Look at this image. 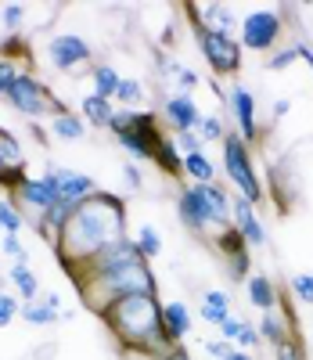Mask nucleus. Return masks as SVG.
Returning a JSON list of instances; mask_svg holds the SVG:
<instances>
[{
  "mask_svg": "<svg viewBox=\"0 0 313 360\" xmlns=\"http://www.w3.org/2000/svg\"><path fill=\"white\" fill-rule=\"evenodd\" d=\"M8 169V162H4V155H0V173H4Z\"/></svg>",
  "mask_w": 313,
  "mask_h": 360,
  "instance_id": "nucleus-52",
  "label": "nucleus"
},
{
  "mask_svg": "<svg viewBox=\"0 0 313 360\" xmlns=\"http://www.w3.org/2000/svg\"><path fill=\"white\" fill-rule=\"evenodd\" d=\"M260 335H263V342H270V346H281V342L295 339V321H292V314L281 310V307L267 310V314L260 317Z\"/></svg>",
  "mask_w": 313,
  "mask_h": 360,
  "instance_id": "nucleus-17",
  "label": "nucleus"
},
{
  "mask_svg": "<svg viewBox=\"0 0 313 360\" xmlns=\"http://www.w3.org/2000/svg\"><path fill=\"white\" fill-rule=\"evenodd\" d=\"M122 360H159L155 353H122Z\"/></svg>",
  "mask_w": 313,
  "mask_h": 360,
  "instance_id": "nucleus-51",
  "label": "nucleus"
},
{
  "mask_svg": "<svg viewBox=\"0 0 313 360\" xmlns=\"http://www.w3.org/2000/svg\"><path fill=\"white\" fill-rule=\"evenodd\" d=\"M51 176H54V184H58V205H65L69 213L76 205H83L90 195H98V184H94V176L90 173H79V169H69V166H47Z\"/></svg>",
  "mask_w": 313,
  "mask_h": 360,
  "instance_id": "nucleus-11",
  "label": "nucleus"
},
{
  "mask_svg": "<svg viewBox=\"0 0 313 360\" xmlns=\"http://www.w3.org/2000/svg\"><path fill=\"white\" fill-rule=\"evenodd\" d=\"M122 238H130L127 234V205H122L119 195L98 191L83 205L72 209V217L65 220L61 234L54 238V256H58L61 270L72 274L79 263L98 256L112 242H122Z\"/></svg>",
  "mask_w": 313,
  "mask_h": 360,
  "instance_id": "nucleus-1",
  "label": "nucleus"
},
{
  "mask_svg": "<svg viewBox=\"0 0 313 360\" xmlns=\"http://www.w3.org/2000/svg\"><path fill=\"white\" fill-rule=\"evenodd\" d=\"M90 79H94V94H98V98H105V101H115L119 86H122V76L115 72V65H108V62L94 65Z\"/></svg>",
  "mask_w": 313,
  "mask_h": 360,
  "instance_id": "nucleus-23",
  "label": "nucleus"
},
{
  "mask_svg": "<svg viewBox=\"0 0 313 360\" xmlns=\"http://www.w3.org/2000/svg\"><path fill=\"white\" fill-rule=\"evenodd\" d=\"M245 292H248V303H253L260 314H267V310H274L281 303V292H277V285L267 274H253L245 281Z\"/></svg>",
  "mask_w": 313,
  "mask_h": 360,
  "instance_id": "nucleus-19",
  "label": "nucleus"
},
{
  "mask_svg": "<svg viewBox=\"0 0 313 360\" xmlns=\"http://www.w3.org/2000/svg\"><path fill=\"white\" fill-rule=\"evenodd\" d=\"M198 317H202L205 324H216V328H220V324L231 317V310H220V307H209V303H202V307H198Z\"/></svg>",
  "mask_w": 313,
  "mask_h": 360,
  "instance_id": "nucleus-40",
  "label": "nucleus"
},
{
  "mask_svg": "<svg viewBox=\"0 0 313 360\" xmlns=\"http://www.w3.org/2000/svg\"><path fill=\"white\" fill-rule=\"evenodd\" d=\"M238 44L241 51H274L281 33H285V15L281 11H248L241 18V29H238Z\"/></svg>",
  "mask_w": 313,
  "mask_h": 360,
  "instance_id": "nucleus-7",
  "label": "nucleus"
},
{
  "mask_svg": "<svg viewBox=\"0 0 313 360\" xmlns=\"http://www.w3.org/2000/svg\"><path fill=\"white\" fill-rule=\"evenodd\" d=\"M202 141H224L227 137V130H224V119L220 115H202V123H198V130H195Z\"/></svg>",
  "mask_w": 313,
  "mask_h": 360,
  "instance_id": "nucleus-31",
  "label": "nucleus"
},
{
  "mask_svg": "<svg viewBox=\"0 0 313 360\" xmlns=\"http://www.w3.org/2000/svg\"><path fill=\"white\" fill-rule=\"evenodd\" d=\"M224 148V169H227V180L238 188V195L248 202V205H260L267 198V188L256 173V159H253V148H248L238 130H227V137L220 141Z\"/></svg>",
  "mask_w": 313,
  "mask_h": 360,
  "instance_id": "nucleus-4",
  "label": "nucleus"
},
{
  "mask_svg": "<svg viewBox=\"0 0 313 360\" xmlns=\"http://www.w3.org/2000/svg\"><path fill=\"white\" fill-rule=\"evenodd\" d=\"M115 101H122V105H137V101H144V83H141V79H127V76H122V86H119Z\"/></svg>",
  "mask_w": 313,
  "mask_h": 360,
  "instance_id": "nucleus-33",
  "label": "nucleus"
},
{
  "mask_svg": "<svg viewBox=\"0 0 313 360\" xmlns=\"http://www.w3.org/2000/svg\"><path fill=\"white\" fill-rule=\"evenodd\" d=\"M90 54L94 51H90V44L79 33H54L47 40V62L58 72H76L79 65L90 62Z\"/></svg>",
  "mask_w": 313,
  "mask_h": 360,
  "instance_id": "nucleus-9",
  "label": "nucleus"
},
{
  "mask_svg": "<svg viewBox=\"0 0 313 360\" xmlns=\"http://www.w3.org/2000/svg\"><path fill=\"white\" fill-rule=\"evenodd\" d=\"M231 349H234V342H227V339H209V342H205V353L216 356V360H224Z\"/></svg>",
  "mask_w": 313,
  "mask_h": 360,
  "instance_id": "nucleus-44",
  "label": "nucleus"
},
{
  "mask_svg": "<svg viewBox=\"0 0 313 360\" xmlns=\"http://www.w3.org/2000/svg\"><path fill=\"white\" fill-rule=\"evenodd\" d=\"M231 217H234V231L248 242V249H263L267 245V227L256 213V205H248L241 195H234V205H231Z\"/></svg>",
  "mask_w": 313,
  "mask_h": 360,
  "instance_id": "nucleus-15",
  "label": "nucleus"
},
{
  "mask_svg": "<svg viewBox=\"0 0 313 360\" xmlns=\"http://www.w3.org/2000/svg\"><path fill=\"white\" fill-rule=\"evenodd\" d=\"M83 307L94 310V314H105L112 303H119V299L127 295H141V292H159V281H155V270L148 259H134L127 266H115L108 270V274H98V278H87L76 285Z\"/></svg>",
  "mask_w": 313,
  "mask_h": 360,
  "instance_id": "nucleus-3",
  "label": "nucleus"
},
{
  "mask_svg": "<svg viewBox=\"0 0 313 360\" xmlns=\"http://www.w3.org/2000/svg\"><path fill=\"white\" fill-rule=\"evenodd\" d=\"M241 328H245V321L241 317H227L224 324H220V339H227V342H238V335H241Z\"/></svg>",
  "mask_w": 313,
  "mask_h": 360,
  "instance_id": "nucleus-42",
  "label": "nucleus"
},
{
  "mask_svg": "<svg viewBox=\"0 0 313 360\" xmlns=\"http://www.w3.org/2000/svg\"><path fill=\"white\" fill-rule=\"evenodd\" d=\"M260 342H263V335H260V328L245 321V328H241V335H238L234 349H245V353H253V349H260Z\"/></svg>",
  "mask_w": 313,
  "mask_h": 360,
  "instance_id": "nucleus-35",
  "label": "nucleus"
},
{
  "mask_svg": "<svg viewBox=\"0 0 313 360\" xmlns=\"http://www.w3.org/2000/svg\"><path fill=\"white\" fill-rule=\"evenodd\" d=\"M18 317H22L25 324H37V328H51V324H58V321H61V314H58V310H51V307H44L40 299H33V303H22Z\"/></svg>",
  "mask_w": 313,
  "mask_h": 360,
  "instance_id": "nucleus-26",
  "label": "nucleus"
},
{
  "mask_svg": "<svg viewBox=\"0 0 313 360\" xmlns=\"http://www.w3.org/2000/svg\"><path fill=\"white\" fill-rule=\"evenodd\" d=\"M25 227V209L8 195V198H0V231L4 234H22Z\"/></svg>",
  "mask_w": 313,
  "mask_h": 360,
  "instance_id": "nucleus-25",
  "label": "nucleus"
},
{
  "mask_svg": "<svg viewBox=\"0 0 313 360\" xmlns=\"http://www.w3.org/2000/svg\"><path fill=\"white\" fill-rule=\"evenodd\" d=\"M288 108H292V101H288V98H281V101H274V119H281V115H288Z\"/></svg>",
  "mask_w": 313,
  "mask_h": 360,
  "instance_id": "nucleus-49",
  "label": "nucleus"
},
{
  "mask_svg": "<svg viewBox=\"0 0 313 360\" xmlns=\"http://www.w3.org/2000/svg\"><path fill=\"white\" fill-rule=\"evenodd\" d=\"M0 25H4L11 37H18V29L25 25V8L22 4H4L0 8Z\"/></svg>",
  "mask_w": 313,
  "mask_h": 360,
  "instance_id": "nucleus-30",
  "label": "nucleus"
},
{
  "mask_svg": "<svg viewBox=\"0 0 313 360\" xmlns=\"http://www.w3.org/2000/svg\"><path fill=\"white\" fill-rule=\"evenodd\" d=\"M8 281L15 285V295L22 299V303H33V299H40V278H37V270H33V266H18V263H11Z\"/></svg>",
  "mask_w": 313,
  "mask_h": 360,
  "instance_id": "nucleus-21",
  "label": "nucleus"
},
{
  "mask_svg": "<svg viewBox=\"0 0 313 360\" xmlns=\"http://www.w3.org/2000/svg\"><path fill=\"white\" fill-rule=\"evenodd\" d=\"M134 259H144V256L137 252V242H134V238H122V242H112V245H105L98 256H90L87 263H79L69 278H72V285H79V281H87V278L108 274V270L127 266V263H134Z\"/></svg>",
  "mask_w": 313,
  "mask_h": 360,
  "instance_id": "nucleus-8",
  "label": "nucleus"
},
{
  "mask_svg": "<svg viewBox=\"0 0 313 360\" xmlns=\"http://www.w3.org/2000/svg\"><path fill=\"white\" fill-rule=\"evenodd\" d=\"M216 249H220V256H224V266H227V278L231 281H241L245 285L248 278H253V249H248V242L234 227L216 234Z\"/></svg>",
  "mask_w": 313,
  "mask_h": 360,
  "instance_id": "nucleus-10",
  "label": "nucleus"
},
{
  "mask_svg": "<svg viewBox=\"0 0 313 360\" xmlns=\"http://www.w3.org/2000/svg\"><path fill=\"white\" fill-rule=\"evenodd\" d=\"M11 198H15L22 209H33L37 217H44L47 209L58 205V184H54L51 169H44V176H25L22 188H18Z\"/></svg>",
  "mask_w": 313,
  "mask_h": 360,
  "instance_id": "nucleus-14",
  "label": "nucleus"
},
{
  "mask_svg": "<svg viewBox=\"0 0 313 360\" xmlns=\"http://www.w3.org/2000/svg\"><path fill=\"white\" fill-rule=\"evenodd\" d=\"M159 360H195V356H191V353H187L184 346H173V349H170V353H162Z\"/></svg>",
  "mask_w": 313,
  "mask_h": 360,
  "instance_id": "nucleus-47",
  "label": "nucleus"
},
{
  "mask_svg": "<svg viewBox=\"0 0 313 360\" xmlns=\"http://www.w3.org/2000/svg\"><path fill=\"white\" fill-rule=\"evenodd\" d=\"M202 303L220 307V310H231V292H227V288H209V292L202 295Z\"/></svg>",
  "mask_w": 313,
  "mask_h": 360,
  "instance_id": "nucleus-41",
  "label": "nucleus"
},
{
  "mask_svg": "<svg viewBox=\"0 0 313 360\" xmlns=\"http://www.w3.org/2000/svg\"><path fill=\"white\" fill-rule=\"evenodd\" d=\"M0 292H4V274H0Z\"/></svg>",
  "mask_w": 313,
  "mask_h": 360,
  "instance_id": "nucleus-53",
  "label": "nucleus"
},
{
  "mask_svg": "<svg viewBox=\"0 0 313 360\" xmlns=\"http://www.w3.org/2000/svg\"><path fill=\"white\" fill-rule=\"evenodd\" d=\"M177 83L184 86V94H187V90H195V86L202 83V76H198L195 69H180V72H177Z\"/></svg>",
  "mask_w": 313,
  "mask_h": 360,
  "instance_id": "nucleus-45",
  "label": "nucleus"
},
{
  "mask_svg": "<svg viewBox=\"0 0 313 360\" xmlns=\"http://www.w3.org/2000/svg\"><path fill=\"white\" fill-rule=\"evenodd\" d=\"M40 303H44V307H51V310H58V314H61V295H54V292H47V295H40Z\"/></svg>",
  "mask_w": 313,
  "mask_h": 360,
  "instance_id": "nucleus-48",
  "label": "nucleus"
},
{
  "mask_svg": "<svg viewBox=\"0 0 313 360\" xmlns=\"http://www.w3.org/2000/svg\"><path fill=\"white\" fill-rule=\"evenodd\" d=\"M177 217H180V224L187 227V231H209L216 220H212V209H209V198H205V191H202V184H187V188H180V195H177Z\"/></svg>",
  "mask_w": 313,
  "mask_h": 360,
  "instance_id": "nucleus-13",
  "label": "nucleus"
},
{
  "mask_svg": "<svg viewBox=\"0 0 313 360\" xmlns=\"http://www.w3.org/2000/svg\"><path fill=\"white\" fill-rule=\"evenodd\" d=\"M122 176H127V184H130L134 191H144V173H141L137 162H127V166H122Z\"/></svg>",
  "mask_w": 313,
  "mask_h": 360,
  "instance_id": "nucleus-43",
  "label": "nucleus"
},
{
  "mask_svg": "<svg viewBox=\"0 0 313 360\" xmlns=\"http://www.w3.org/2000/svg\"><path fill=\"white\" fill-rule=\"evenodd\" d=\"M79 108H83V112H79L83 123H87V127H98V130H112V119H115V112H119V108H112V101L98 98L94 90L79 101Z\"/></svg>",
  "mask_w": 313,
  "mask_h": 360,
  "instance_id": "nucleus-20",
  "label": "nucleus"
},
{
  "mask_svg": "<svg viewBox=\"0 0 313 360\" xmlns=\"http://www.w3.org/2000/svg\"><path fill=\"white\" fill-rule=\"evenodd\" d=\"M0 155H4V162H8V166H22V162H25L22 144H18V137H15L8 127H0Z\"/></svg>",
  "mask_w": 313,
  "mask_h": 360,
  "instance_id": "nucleus-28",
  "label": "nucleus"
},
{
  "mask_svg": "<svg viewBox=\"0 0 313 360\" xmlns=\"http://www.w3.org/2000/svg\"><path fill=\"white\" fill-rule=\"evenodd\" d=\"M101 321L108 324V332L119 346V353H155L162 356L173 349L166 324H162V303L159 292H141V295H127L112 303Z\"/></svg>",
  "mask_w": 313,
  "mask_h": 360,
  "instance_id": "nucleus-2",
  "label": "nucleus"
},
{
  "mask_svg": "<svg viewBox=\"0 0 313 360\" xmlns=\"http://www.w3.org/2000/svg\"><path fill=\"white\" fill-rule=\"evenodd\" d=\"M162 324H166L170 342L180 346L187 335H191V310H187V303H180V299H170V303H162Z\"/></svg>",
  "mask_w": 313,
  "mask_h": 360,
  "instance_id": "nucleus-18",
  "label": "nucleus"
},
{
  "mask_svg": "<svg viewBox=\"0 0 313 360\" xmlns=\"http://www.w3.org/2000/svg\"><path fill=\"white\" fill-rule=\"evenodd\" d=\"M173 144H177V152H184V155H191V152H205V141H202L195 130L177 134V137H173Z\"/></svg>",
  "mask_w": 313,
  "mask_h": 360,
  "instance_id": "nucleus-36",
  "label": "nucleus"
},
{
  "mask_svg": "<svg viewBox=\"0 0 313 360\" xmlns=\"http://www.w3.org/2000/svg\"><path fill=\"white\" fill-rule=\"evenodd\" d=\"M134 242H137V252L151 263L155 256H162V234L155 231L151 224H141L137 227V234H134Z\"/></svg>",
  "mask_w": 313,
  "mask_h": 360,
  "instance_id": "nucleus-27",
  "label": "nucleus"
},
{
  "mask_svg": "<svg viewBox=\"0 0 313 360\" xmlns=\"http://www.w3.org/2000/svg\"><path fill=\"white\" fill-rule=\"evenodd\" d=\"M274 360H306V349H302L299 335L288 339V342H281V346H274Z\"/></svg>",
  "mask_w": 313,
  "mask_h": 360,
  "instance_id": "nucleus-37",
  "label": "nucleus"
},
{
  "mask_svg": "<svg viewBox=\"0 0 313 360\" xmlns=\"http://www.w3.org/2000/svg\"><path fill=\"white\" fill-rule=\"evenodd\" d=\"M18 310H22V299L4 288V292H0V328L15 324V321H18Z\"/></svg>",
  "mask_w": 313,
  "mask_h": 360,
  "instance_id": "nucleus-29",
  "label": "nucleus"
},
{
  "mask_svg": "<svg viewBox=\"0 0 313 360\" xmlns=\"http://www.w3.org/2000/svg\"><path fill=\"white\" fill-rule=\"evenodd\" d=\"M292 292L302 307H313V274H295L292 278Z\"/></svg>",
  "mask_w": 313,
  "mask_h": 360,
  "instance_id": "nucleus-34",
  "label": "nucleus"
},
{
  "mask_svg": "<svg viewBox=\"0 0 313 360\" xmlns=\"http://www.w3.org/2000/svg\"><path fill=\"white\" fill-rule=\"evenodd\" d=\"M295 62H299V47H285V51H277V54H270V62H267V69L281 72V69H288V65H295Z\"/></svg>",
  "mask_w": 313,
  "mask_h": 360,
  "instance_id": "nucleus-38",
  "label": "nucleus"
},
{
  "mask_svg": "<svg viewBox=\"0 0 313 360\" xmlns=\"http://www.w3.org/2000/svg\"><path fill=\"white\" fill-rule=\"evenodd\" d=\"M224 360H256V356H253V353H245V349H231Z\"/></svg>",
  "mask_w": 313,
  "mask_h": 360,
  "instance_id": "nucleus-50",
  "label": "nucleus"
},
{
  "mask_svg": "<svg viewBox=\"0 0 313 360\" xmlns=\"http://www.w3.org/2000/svg\"><path fill=\"white\" fill-rule=\"evenodd\" d=\"M18 65L15 62H8V58H0V98H8V90H11V83L18 79Z\"/></svg>",
  "mask_w": 313,
  "mask_h": 360,
  "instance_id": "nucleus-39",
  "label": "nucleus"
},
{
  "mask_svg": "<svg viewBox=\"0 0 313 360\" xmlns=\"http://www.w3.org/2000/svg\"><path fill=\"white\" fill-rule=\"evenodd\" d=\"M0 252L11 256L18 266H29V252H25V245H22V238H18V234H4V242H0Z\"/></svg>",
  "mask_w": 313,
  "mask_h": 360,
  "instance_id": "nucleus-32",
  "label": "nucleus"
},
{
  "mask_svg": "<svg viewBox=\"0 0 313 360\" xmlns=\"http://www.w3.org/2000/svg\"><path fill=\"white\" fill-rule=\"evenodd\" d=\"M295 47H299V62H306V65H309V72H313V44H306V40H299Z\"/></svg>",
  "mask_w": 313,
  "mask_h": 360,
  "instance_id": "nucleus-46",
  "label": "nucleus"
},
{
  "mask_svg": "<svg viewBox=\"0 0 313 360\" xmlns=\"http://www.w3.org/2000/svg\"><path fill=\"white\" fill-rule=\"evenodd\" d=\"M184 176H191V184H216V166L205 152L184 155Z\"/></svg>",
  "mask_w": 313,
  "mask_h": 360,
  "instance_id": "nucleus-24",
  "label": "nucleus"
},
{
  "mask_svg": "<svg viewBox=\"0 0 313 360\" xmlns=\"http://www.w3.org/2000/svg\"><path fill=\"white\" fill-rule=\"evenodd\" d=\"M227 108L238 123V137L253 148L260 141V115H256V94L248 90L245 83H234L231 94H227Z\"/></svg>",
  "mask_w": 313,
  "mask_h": 360,
  "instance_id": "nucleus-12",
  "label": "nucleus"
},
{
  "mask_svg": "<svg viewBox=\"0 0 313 360\" xmlns=\"http://www.w3.org/2000/svg\"><path fill=\"white\" fill-rule=\"evenodd\" d=\"M162 119L177 130V134H187V130H198L202 123V112H198V101L191 94H170L162 101Z\"/></svg>",
  "mask_w": 313,
  "mask_h": 360,
  "instance_id": "nucleus-16",
  "label": "nucleus"
},
{
  "mask_svg": "<svg viewBox=\"0 0 313 360\" xmlns=\"http://www.w3.org/2000/svg\"><path fill=\"white\" fill-rule=\"evenodd\" d=\"M195 37H198V51L205 58V65L216 72V76H238L241 69V44L227 33H216V29H205V25H195Z\"/></svg>",
  "mask_w": 313,
  "mask_h": 360,
  "instance_id": "nucleus-6",
  "label": "nucleus"
},
{
  "mask_svg": "<svg viewBox=\"0 0 313 360\" xmlns=\"http://www.w3.org/2000/svg\"><path fill=\"white\" fill-rule=\"evenodd\" d=\"M8 101H11L15 112H22L29 119V123H40V119H54L61 112H69L61 105V98H54V90L33 72H18V79L8 90Z\"/></svg>",
  "mask_w": 313,
  "mask_h": 360,
  "instance_id": "nucleus-5",
  "label": "nucleus"
},
{
  "mask_svg": "<svg viewBox=\"0 0 313 360\" xmlns=\"http://www.w3.org/2000/svg\"><path fill=\"white\" fill-rule=\"evenodd\" d=\"M51 137L65 141V144L83 141V137H87V123H83V115H76V112H61V115H54V119H51Z\"/></svg>",
  "mask_w": 313,
  "mask_h": 360,
  "instance_id": "nucleus-22",
  "label": "nucleus"
}]
</instances>
